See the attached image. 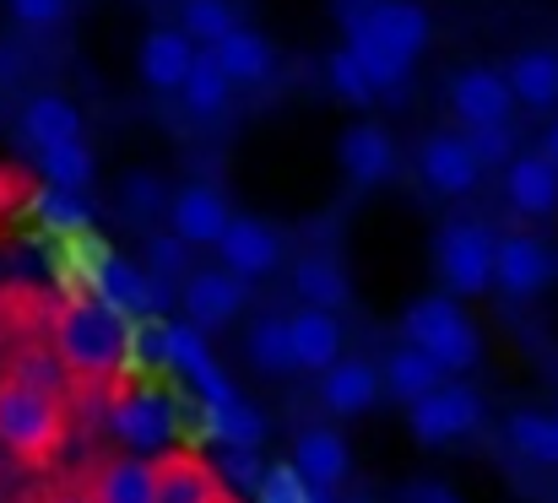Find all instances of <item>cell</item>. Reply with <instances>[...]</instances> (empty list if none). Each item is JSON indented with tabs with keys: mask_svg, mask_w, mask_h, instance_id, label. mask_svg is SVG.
<instances>
[{
	"mask_svg": "<svg viewBox=\"0 0 558 503\" xmlns=\"http://www.w3.org/2000/svg\"><path fill=\"white\" fill-rule=\"evenodd\" d=\"M505 444H510L521 461H532V466H558L554 412H532V406L510 412V422H505Z\"/></svg>",
	"mask_w": 558,
	"mask_h": 503,
	"instance_id": "obj_30",
	"label": "cell"
},
{
	"mask_svg": "<svg viewBox=\"0 0 558 503\" xmlns=\"http://www.w3.org/2000/svg\"><path fill=\"white\" fill-rule=\"evenodd\" d=\"M163 200H169V189H163L158 173H131V179H125V206H131V217H153V211H163Z\"/></svg>",
	"mask_w": 558,
	"mask_h": 503,
	"instance_id": "obj_37",
	"label": "cell"
},
{
	"mask_svg": "<svg viewBox=\"0 0 558 503\" xmlns=\"http://www.w3.org/2000/svg\"><path fill=\"white\" fill-rule=\"evenodd\" d=\"M558 277V249L537 233H499L494 244V287L505 298H537L543 287H554Z\"/></svg>",
	"mask_w": 558,
	"mask_h": 503,
	"instance_id": "obj_8",
	"label": "cell"
},
{
	"mask_svg": "<svg viewBox=\"0 0 558 503\" xmlns=\"http://www.w3.org/2000/svg\"><path fill=\"white\" fill-rule=\"evenodd\" d=\"M407 503H461L450 488H439V482H412L407 488Z\"/></svg>",
	"mask_w": 558,
	"mask_h": 503,
	"instance_id": "obj_39",
	"label": "cell"
},
{
	"mask_svg": "<svg viewBox=\"0 0 558 503\" xmlns=\"http://www.w3.org/2000/svg\"><path fill=\"white\" fill-rule=\"evenodd\" d=\"M104 428H109L114 444H125V455H163L169 450V433H174V417H169V401L158 390L120 379L109 390Z\"/></svg>",
	"mask_w": 558,
	"mask_h": 503,
	"instance_id": "obj_6",
	"label": "cell"
},
{
	"mask_svg": "<svg viewBox=\"0 0 558 503\" xmlns=\"http://www.w3.org/2000/svg\"><path fill=\"white\" fill-rule=\"evenodd\" d=\"M180 103H185L190 120H217L233 103V87H228V76L217 71V60L206 49H195V65H190L185 82H180Z\"/></svg>",
	"mask_w": 558,
	"mask_h": 503,
	"instance_id": "obj_29",
	"label": "cell"
},
{
	"mask_svg": "<svg viewBox=\"0 0 558 503\" xmlns=\"http://www.w3.org/2000/svg\"><path fill=\"white\" fill-rule=\"evenodd\" d=\"M98 304H109L114 315H147L153 304H158V282L147 277V271H136V266H125V260H114V255H104L98 260Z\"/></svg>",
	"mask_w": 558,
	"mask_h": 503,
	"instance_id": "obj_26",
	"label": "cell"
},
{
	"mask_svg": "<svg viewBox=\"0 0 558 503\" xmlns=\"http://www.w3.org/2000/svg\"><path fill=\"white\" fill-rule=\"evenodd\" d=\"M16 131L33 152H49V147H65V142H82V109L60 93H33L16 114Z\"/></svg>",
	"mask_w": 558,
	"mask_h": 503,
	"instance_id": "obj_19",
	"label": "cell"
},
{
	"mask_svg": "<svg viewBox=\"0 0 558 503\" xmlns=\"http://www.w3.org/2000/svg\"><path fill=\"white\" fill-rule=\"evenodd\" d=\"M49 352L76 395H109L131 363V326L98 298H65L49 315Z\"/></svg>",
	"mask_w": 558,
	"mask_h": 503,
	"instance_id": "obj_1",
	"label": "cell"
},
{
	"mask_svg": "<svg viewBox=\"0 0 558 503\" xmlns=\"http://www.w3.org/2000/svg\"><path fill=\"white\" fill-rule=\"evenodd\" d=\"M38 168H44V184H49V189H65V195H82V189L93 184V173H98L87 142H65V147L38 152Z\"/></svg>",
	"mask_w": 558,
	"mask_h": 503,
	"instance_id": "obj_31",
	"label": "cell"
},
{
	"mask_svg": "<svg viewBox=\"0 0 558 503\" xmlns=\"http://www.w3.org/2000/svg\"><path fill=\"white\" fill-rule=\"evenodd\" d=\"M217 266L233 271L239 282H260L282 266V233L260 217H233L228 233L217 238Z\"/></svg>",
	"mask_w": 558,
	"mask_h": 503,
	"instance_id": "obj_12",
	"label": "cell"
},
{
	"mask_svg": "<svg viewBox=\"0 0 558 503\" xmlns=\"http://www.w3.org/2000/svg\"><path fill=\"white\" fill-rule=\"evenodd\" d=\"M417 173H423V184L439 189V195H472L477 179H483V168H477V158H472V147H466L461 131H434V136H423Z\"/></svg>",
	"mask_w": 558,
	"mask_h": 503,
	"instance_id": "obj_15",
	"label": "cell"
},
{
	"mask_svg": "<svg viewBox=\"0 0 558 503\" xmlns=\"http://www.w3.org/2000/svg\"><path fill=\"white\" fill-rule=\"evenodd\" d=\"M505 200L532 222L558 217V168L543 152H515L505 163Z\"/></svg>",
	"mask_w": 558,
	"mask_h": 503,
	"instance_id": "obj_18",
	"label": "cell"
},
{
	"mask_svg": "<svg viewBox=\"0 0 558 503\" xmlns=\"http://www.w3.org/2000/svg\"><path fill=\"white\" fill-rule=\"evenodd\" d=\"M65 439H71V395L0 368V450L16 466L44 471L60 461Z\"/></svg>",
	"mask_w": 558,
	"mask_h": 503,
	"instance_id": "obj_3",
	"label": "cell"
},
{
	"mask_svg": "<svg viewBox=\"0 0 558 503\" xmlns=\"http://www.w3.org/2000/svg\"><path fill=\"white\" fill-rule=\"evenodd\" d=\"M288 331H293V363L304 368V373H326L337 357H342V341H348V326H342V315H331V309H299V315H288Z\"/></svg>",
	"mask_w": 558,
	"mask_h": 503,
	"instance_id": "obj_21",
	"label": "cell"
},
{
	"mask_svg": "<svg viewBox=\"0 0 558 503\" xmlns=\"http://www.w3.org/2000/svg\"><path fill=\"white\" fill-rule=\"evenodd\" d=\"M244 357L260 368V373H271V379H288L299 363H293V331H288V315H260V320H250V331H244Z\"/></svg>",
	"mask_w": 558,
	"mask_h": 503,
	"instance_id": "obj_28",
	"label": "cell"
},
{
	"mask_svg": "<svg viewBox=\"0 0 558 503\" xmlns=\"http://www.w3.org/2000/svg\"><path fill=\"white\" fill-rule=\"evenodd\" d=\"M233 27H239V5L233 0H185L180 5V33H185L195 49L222 44Z\"/></svg>",
	"mask_w": 558,
	"mask_h": 503,
	"instance_id": "obj_32",
	"label": "cell"
},
{
	"mask_svg": "<svg viewBox=\"0 0 558 503\" xmlns=\"http://www.w3.org/2000/svg\"><path fill=\"white\" fill-rule=\"evenodd\" d=\"M554 439H558V406H554Z\"/></svg>",
	"mask_w": 558,
	"mask_h": 503,
	"instance_id": "obj_44",
	"label": "cell"
},
{
	"mask_svg": "<svg viewBox=\"0 0 558 503\" xmlns=\"http://www.w3.org/2000/svg\"><path fill=\"white\" fill-rule=\"evenodd\" d=\"M5 5H11V16H16L22 27H33V33L60 27V22H65V11H71V0H5Z\"/></svg>",
	"mask_w": 558,
	"mask_h": 503,
	"instance_id": "obj_38",
	"label": "cell"
},
{
	"mask_svg": "<svg viewBox=\"0 0 558 503\" xmlns=\"http://www.w3.org/2000/svg\"><path fill=\"white\" fill-rule=\"evenodd\" d=\"M233 222V206L217 184L195 179V184H180L169 195V233L185 244V249H217V238L228 233Z\"/></svg>",
	"mask_w": 558,
	"mask_h": 503,
	"instance_id": "obj_10",
	"label": "cell"
},
{
	"mask_svg": "<svg viewBox=\"0 0 558 503\" xmlns=\"http://www.w3.org/2000/svg\"><path fill=\"white\" fill-rule=\"evenodd\" d=\"M190 271V249L174 238V233H153L147 238V277L158 282V287H169V282H185Z\"/></svg>",
	"mask_w": 558,
	"mask_h": 503,
	"instance_id": "obj_33",
	"label": "cell"
},
{
	"mask_svg": "<svg viewBox=\"0 0 558 503\" xmlns=\"http://www.w3.org/2000/svg\"><path fill=\"white\" fill-rule=\"evenodd\" d=\"M22 503H87L82 488H38V493H27Z\"/></svg>",
	"mask_w": 558,
	"mask_h": 503,
	"instance_id": "obj_40",
	"label": "cell"
},
{
	"mask_svg": "<svg viewBox=\"0 0 558 503\" xmlns=\"http://www.w3.org/2000/svg\"><path fill=\"white\" fill-rule=\"evenodd\" d=\"M5 200H11V184H5V173H0V206H5Z\"/></svg>",
	"mask_w": 558,
	"mask_h": 503,
	"instance_id": "obj_43",
	"label": "cell"
},
{
	"mask_svg": "<svg viewBox=\"0 0 558 503\" xmlns=\"http://www.w3.org/2000/svg\"><path fill=\"white\" fill-rule=\"evenodd\" d=\"M379 384H385V395H396L401 406H412V401H423L428 390H439V384H445V373H439V363H434V357H423L417 346H407V341H401V346L385 357Z\"/></svg>",
	"mask_w": 558,
	"mask_h": 503,
	"instance_id": "obj_27",
	"label": "cell"
},
{
	"mask_svg": "<svg viewBox=\"0 0 558 503\" xmlns=\"http://www.w3.org/2000/svg\"><path fill=\"white\" fill-rule=\"evenodd\" d=\"M461 136H466L477 168H505L515 158V131L510 125H483V131H461Z\"/></svg>",
	"mask_w": 558,
	"mask_h": 503,
	"instance_id": "obj_36",
	"label": "cell"
},
{
	"mask_svg": "<svg viewBox=\"0 0 558 503\" xmlns=\"http://www.w3.org/2000/svg\"><path fill=\"white\" fill-rule=\"evenodd\" d=\"M543 158H548V163L558 168V120L548 125V136H543Z\"/></svg>",
	"mask_w": 558,
	"mask_h": 503,
	"instance_id": "obj_41",
	"label": "cell"
},
{
	"mask_svg": "<svg viewBox=\"0 0 558 503\" xmlns=\"http://www.w3.org/2000/svg\"><path fill=\"white\" fill-rule=\"evenodd\" d=\"M244 298H250V282H239L222 266H195L185 282H180V304H185L190 331H222V326H233L244 315Z\"/></svg>",
	"mask_w": 558,
	"mask_h": 503,
	"instance_id": "obj_9",
	"label": "cell"
},
{
	"mask_svg": "<svg viewBox=\"0 0 558 503\" xmlns=\"http://www.w3.org/2000/svg\"><path fill=\"white\" fill-rule=\"evenodd\" d=\"M477 422H483V395L466 390V384H456V379H445L439 390H428L423 401L407 406V433H412L423 450L456 444V439L477 433Z\"/></svg>",
	"mask_w": 558,
	"mask_h": 503,
	"instance_id": "obj_7",
	"label": "cell"
},
{
	"mask_svg": "<svg viewBox=\"0 0 558 503\" xmlns=\"http://www.w3.org/2000/svg\"><path fill=\"white\" fill-rule=\"evenodd\" d=\"M33 217H38L44 228H54V233H76V228L87 222L82 195H65V189H49V184L33 195Z\"/></svg>",
	"mask_w": 558,
	"mask_h": 503,
	"instance_id": "obj_35",
	"label": "cell"
},
{
	"mask_svg": "<svg viewBox=\"0 0 558 503\" xmlns=\"http://www.w3.org/2000/svg\"><path fill=\"white\" fill-rule=\"evenodd\" d=\"M158 503H239L222 482V471L195 450H163L158 455Z\"/></svg>",
	"mask_w": 558,
	"mask_h": 503,
	"instance_id": "obj_13",
	"label": "cell"
},
{
	"mask_svg": "<svg viewBox=\"0 0 558 503\" xmlns=\"http://www.w3.org/2000/svg\"><path fill=\"white\" fill-rule=\"evenodd\" d=\"M348 466H353V450H348V439H342L337 428H304V433H299V444H293V471H299L304 488L331 493V488L348 482Z\"/></svg>",
	"mask_w": 558,
	"mask_h": 503,
	"instance_id": "obj_17",
	"label": "cell"
},
{
	"mask_svg": "<svg viewBox=\"0 0 558 503\" xmlns=\"http://www.w3.org/2000/svg\"><path fill=\"white\" fill-rule=\"evenodd\" d=\"M401 335H407V346H417L423 357H434L445 379L472 373V368L483 363V331L472 326V315H466L461 298H450V293L417 298V304L401 315Z\"/></svg>",
	"mask_w": 558,
	"mask_h": 503,
	"instance_id": "obj_4",
	"label": "cell"
},
{
	"mask_svg": "<svg viewBox=\"0 0 558 503\" xmlns=\"http://www.w3.org/2000/svg\"><path fill=\"white\" fill-rule=\"evenodd\" d=\"M293 287H299V298L310 309L342 315V304H348V266L331 249H310V255L293 260Z\"/></svg>",
	"mask_w": 558,
	"mask_h": 503,
	"instance_id": "obj_25",
	"label": "cell"
},
{
	"mask_svg": "<svg viewBox=\"0 0 558 503\" xmlns=\"http://www.w3.org/2000/svg\"><path fill=\"white\" fill-rule=\"evenodd\" d=\"M337 163H342V173H348L353 184L369 189L379 179H390V168H396V142H390V131H379L374 120H359V125L342 131Z\"/></svg>",
	"mask_w": 558,
	"mask_h": 503,
	"instance_id": "obj_22",
	"label": "cell"
},
{
	"mask_svg": "<svg viewBox=\"0 0 558 503\" xmlns=\"http://www.w3.org/2000/svg\"><path fill=\"white\" fill-rule=\"evenodd\" d=\"M206 54L217 60V71L228 76V87H266V82L277 76V49H271V38L255 33V27H244V22H239L222 44H211Z\"/></svg>",
	"mask_w": 558,
	"mask_h": 503,
	"instance_id": "obj_16",
	"label": "cell"
},
{
	"mask_svg": "<svg viewBox=\"0 0 558 503\" xmlns=\"http://www.w3.org/2000/svg\"><path fill=\"white\" fill-rule=\"evenodd\" d=\"M505 82H510V98L521 109H554L558 103V49H521L510 54L505 65Z\"/></svg>",
	"mask_w": 558,
	"mask_h": 503,
	"instance_id": "obj_24",
	"label": "cell"
},
{
	"mask_svg": "<svg viewBox=\"0 0 558 503\" xmlns=\"http://www.w3.org/2000/svg\"><path fill=\"white\" fill-rule=\"evenodd\" d=\"M379 368L364 357H337L326 373H320V406L331 417H364L374 401H379Z\"/></svg>",
	"mask_w": 558,
	"mask_h": 503,
	"instance_id": "obj_20",
	"label": "cell"
},
{
	"mask_svg": "<svg viewBox=\"0 0 558 503\" xmlns=\"http://www.w3.org/2000/svg\"><path fill=\"white\" fill-rule=\"evenodd\" d=\"M136 65H142V82L153 93H180V82L195 65V44H190L180 27H153L136 49Z\"/></svg>",
	"mask_w": 558,
	"mask_h": 503,
	"instance_id": "obj_23",
	"label": "cell"
},
{
	"mask_svg": "<svg viewBox=\"0 0 558 503\" xmlns=\"http://www.w3.org/2000/svg\"><path fill=\"white\" fill-rule=\"evenodd\" d=\"M11 76H16V49L0 44V82H11Z\"/></svg>",
	"mask_w": 558,
	"mask_h": 503,
	"instance_id": "obj_42",
	"label": "cell"
},
{
	"mask_svg": "<svg viewBox=\"0 0 558 503\" xmlns=\"http://www.w3.org/2000/svg\"><path fill=\"white\" fill-rule=\"evenodd\" d=\"M76 488L87 503H158V455H109Z\"/></svg>",
	"mask_w": 558,
	"mask_h": 503,
	"instance_id": "obj_14",
	"label": "cell"
},
{
	"mask_svg": "<svg viewBox=\"0 0 558 503\" xmlns=\"http://www.w3.org/2000/svg\"><path fill=\"white\" fill-rule=\"evenodd\" d=\"M326 82H331V93L337 98H348V103H374V87H369V76H364V65L353 60V49L342 44V49H331V60H326Z\"/></svg>",
	"mask_w": 558,
	"mask_h": 503,
	"instance_id": "obj_34",
	"label": "cell"
},
{
	"mask_svg": "<svg viewBox=\"0 0 558 503\" xmlns=\"http://www.w3.org/2000/svg\"><path fill=\"white\" fill-rule=\"evenodd\" d=\"M494 244H499V233L488 222H466V217H456L434 233V271L450 298H483L494 287Z\"/></svg>",
	"mask_w": 558,
	"mask_h": 503,
	"instance_id": "obj_5",
	"label": "cell"
},
{
	"mask_svg": "<svg viewBox=\"0 0 558 503\" xmlns=\"http://www.w3.org/2000/svg\"><path fill=\"white\" fill-rule=\"evenodd\" d=\"M510 82L494 65H466L450 76V114L461 120V131H483V125H510Z\"/></svg>",
	"mask_w": 558,
	"mask_h": 503,
	"instance_id": "obj_11",
	"label": "cell"
},
{
	"mask_svg": "<svg viewBox=\"0 0 558 503\" xmlns=\"http://www.w3.org/2000/svg\"><path fill=\"white\" fill-rule=\"evenodd\" d=\"M428 38H434V22L417 0H364L348 11V49L364 65L374 98L407 87L412 60L428 49Z\"/></svg>",
	"mask_w": 558,
	"mask_h": 503,
	"instance_id": "obj_2",
	"label": "cell"
}]
</instances>
